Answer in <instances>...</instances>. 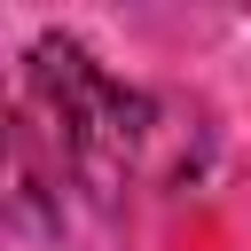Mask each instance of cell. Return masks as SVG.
Instances as JSON below:
<instances>
[{"mask_svg":"<svg viewBox=\"0 0 251 251\" xmlns=\"http://www.w3.org/2000/svg\"><path fill=\"white\" fill-rule=\"evenodd\" d=\"M141 141H149V102L126 94L78 39L47 31L24 63L16 126H8L16 204L31 212L39 196H55V227H63V180L86 188V196H118Z\"/></svg>","mask_w":251,"mask_h":251,"instance_id":"cell-1","label":"cell"}]
</instances>
